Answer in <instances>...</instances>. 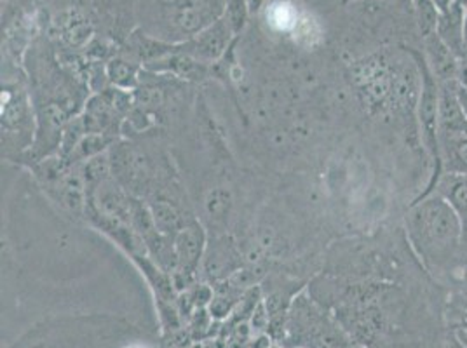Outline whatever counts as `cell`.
Segmentation results:
<instances>
[{
    "instance_id": "1",
    "label": "cell",
    "mask_w": 467,
    "mask_h": 348,
    "mask_svg": "<svg viewBox=\"0 0 467 348\" xmlns=\"http://www.w3.org/2000/svg\"><path fill=\"white\" fill-rule=\"evenodd\" d=\"M405 232L422 269L434 282L450 288L462 282V227L459 216L441 195H420L410 206Z\"/></svg>"
},
{
    "instance_id": "2",
    "label": "cell",
    "mask_w": 467,
    "mask_h": 348,
    "mask_svg": "<svg viewBox=\"0 0 467 348\" xmlns=\"http://www.w3.org/2000/svg\"><path fill=\"white\" fill-rule=\"evenodd\" d=\"M422 58L438 84L459 82L461 58L438 37L436 32L422 39Z\"/></svg>"
},
{
    "instance_id": "3",
    "label": "cell",
    "mask_w": 467,
    "mask_h": 348,
    "mask_svg": "<svg viewBox=\"0 0 467 348\" xmlns=\"http://www.w3.org/2000/svg\"><path fill=\"white\" fill-rule=\"evenodd\" d=\"M441 195L461 220L462 227V260H464V279L467 281V176L462 174H441L434 183L432 190ZM424 195V194H422Z\"/></svg>"
},
{
    "instance_id": "4",
    "label": "cell",
    "mask_w": 467,
    "mask_h": 348,
    "mask_svg": "<svg viewBox=\"0 0 467 348\" xmlns=\"http://www.w3.org/2000/svg\"><path fill=\"white\" fill-rule=\"evenodd\" d=\"M467 176V131L440 133V176Z\"/></svg>"
},
{
    "instance_id": "5",
    "label": "cell",
    "mask_w": 467,
    "mask_h": 348,
    "mask_svg": "<svg viewBox=\"0 0 467 348\" xmlns=\"http://www.w3.org/2000/svg\"><path fill=\"white\" fill-rule=\"evenodd\" d=\"M462 16H464V5H461L457 2L453 7H450L448 11L441 13V18H440L438 28H436L438 37L443 40L448 47L461 59L467 56L464 30H462Z\"/></svg>"
},
{
    "instance_id": "6",
    "label": "cell",
    "mask_w": 467,
    "mask_h": 348,
    "mask_svg": "<svg viewBox=\"0 0 467 348\" xmlns=\"http://www.w3.org/2000/svg\"><path fill=\"white\" fill-rule=\"evenodd\" d=\"M445 315L451 333L467 348V281L451 286Z\"/></svg>"
},
{
    "instance_id": "7",
    "label": "cell",
    "mask_w": 467,
    "mask_h": 348,
    "mask_svg": "<svg viewBox=\"0 0 467 348\" xmlns=\"http://www.w3.org/2000/svg\"><path fill=\"white\" fill-rule=\"evenodd\" d=\"M411 5H413L415 23L422 39L434 34L441 18V11L438 9V5L432 0H411Z\"/></svg>"
},
{
    "instance_id": "8",
    "label": "cell",
    "mask_w": 467,
    "mask_h": 348,
    "mask_svg": "<svg viewBox=\"0 0 467 348\" xmlns=\"http://www.w3.org/2000/svg\"><path fill=\"white\" fill-rule=\"evenodd\" d=\"M267 18L277 30H293L298 21V13L288 2H275L269 7Z\"/></svg>"
},
{
    "instance_id": "9",
    "label": "cell",
    "mask_w": 467,
    "mask_h": 348,
    "mask_svg": "<svg viewBox=\"0 0 467 348\" xmlns=\"http://www.w3.org/2000/svg\"><path fill=\"white\" fill-rule=\"evenodd\" d=\"M293 36L295 40L302 46H312L317 40L321 39V28L317 25V21L314 20L309 15L298 18L295 28H293Z\"/></svg>"
},
{
    "instance_id": "10",
    "label": "cell",
    "mask_w": 467,
    "mask_h": 348,
    "mask_svg": "<svg viewBox=\"0 0 467 348\" xmlns=\"http://www.w3.org/2000/svg\"><path fill=\"white\" fill-rule=\"evenodd\" d=\"M176 220H178V218H176V214L173 213L171 208H162V210H159L156 213V221L162 229H166V227H175Z\"/></svg>"
},
{
    "instance_id": "11",
    "label": "cell",
    "mask_w": 467,
    "mask_h": 348,
    "mask_svg": "<svg viewBox=\"0 0 467 348\" xmlns=\"http://www.w3.org/2000/svg\"><path fill=\"white\" fill-rule=\"evenodd\" d=\"M457 97H459L462 112H464V116H466L467 118V89L464 86H461L459 82H457Z\"/></svg>"
},
{
    "instance_id": "12",
    "label": "cell",
    "mask_w": 467,
    "mask_h": 348,
    "mask_svg": "<svg viewBox=\"0 0 467 348\" xmlns=\"http://www.w3.org/2000/svg\"><path fill=\"white\" fill-rule=\"evenodd\" d=\"M432 2L438 5V9H440L441 13H445L450 7H453V5L457 4V0H432Z\"/></svg>"
},
{
    "instance_id": "13",
    "label": "cell",
    "mask_w": 467,
    "mask_h": 348,
    "mask_svg": "<svg viewBox=\"0 0 467 348\" xmlns=\"http://www.w3.org/2000/svg\"><path fill=\"white\" fill-rule=\"evenodd\" d=\"M459 84L464 86L467 89V56L461 59V77H459Z\"/></svg>"
},
{
    "instance_id": "14",
    "label": "cell",
    "mask_w": 467,
    "mask_h": 348,
    "mask_svg": "<svg viewBox=\"0 0 467 348\" xmlns=\"http://www.w3.org/2000/svg\"><path fill=\"white\" fill-rule=\"evenodd\" d=\"M262 4H264V0H246V5L250 11H258Z\"/></svg>"
},
{
    "instance_id": "15",
    "label": "cell",
    "mask_w": 467,
    "mask_h": 348,
    "mask_svg": "<svg viewBox=\"0 0 467 348\" xmlns=\"http://www.w3.org/2000/svg\"><path fill=\"white\" fill-rule=\"evenodd\" d=\"M462 30H464V44L467 47V5H464V16H462Z\"/></svg>"
},
{
    "instance_id": "16",
    "label": "cell",
    "mask_w": 467,
    "mask_h": 348,
    "mask_svg": "<svg viewBox=\"0 0 467 348\" xmlns=\"http://www.w3.org/2000/svg\"><path fill=\"white\" fill-rule=\"evenodd\" d=\"M461 5H467V0H457Z\"/></svg>"
},
{
    "instance_id": "17",
    "label": "cell",
    "mask_w": 467,
    "mask_h": 348,
    "mask_svg": "<svg viewBox=\"0 0 467 348\" xmlns=\"http://www.w3.org/2000/svg\"><path fill=\"white\" fill-rule=\"evenodd\" d=\"M130 348H140V347H130Z\"/></svg>"
}]
</instances>
